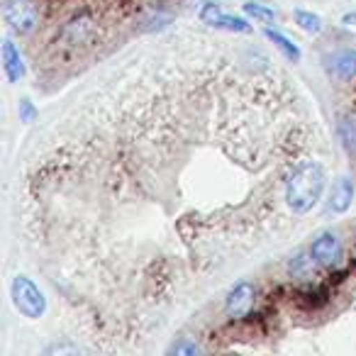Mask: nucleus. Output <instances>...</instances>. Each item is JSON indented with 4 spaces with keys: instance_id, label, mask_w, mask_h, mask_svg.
<instances>
[{
    "instance_id": "obj_1",
    "label": "nucleus",
    "mask_w": 356,
    "mask_h": 356,
    "mask_svg": "<svg viewBox=\"0 0 356 356\" xmlns=\"http://www.w3.org/2000/svg\"><path fill=\"white\" fill-rule=\"evenodd\" d=\"M325 191V171L320 163L305 161L293 171L286 186V200L293 213H307L317 205Z\"/></svg>"
},
{
    "instance_id": "obj_2",
    "label": "nucleus",
    "mask_w": 356,
    "mask_h": 356,
    "mask_svg": "<svg viewBox=\"0 0 356 356\" xmlns=\"http://www.w3.org/2000/svg\"><path fill=\"white\" fill-rule=\"evenodd\" d=\"M3 15L17 35H32L40 27L42 10L37 0H3Z\"/></svg>"
},
{
    "instance_id": "obj_3",
    "label": "nucleus",
    "mask_w": 356,
    "mask_h": 356,
    "mask_svg": "<svg viewBox=\"0 0 356 356\" xmlns=\"http://www.w3.org/2000/svg\"><path fill=\"white\" fill-rule=\"evenodd\" d=\"M10 296H13V305H15L25 317L37 320V317L44 315V310H47L44 293H42L27 276H15V278H13Z\"/></svg>"
},
{
    "instance_id": "obj_4",
    "label": "nucleus",
    "mask_w": 356,
    "mask_h": 356,
    "mask_svg": "<svg viewBox=\"0 0 356 356\" xmlns=\"http://www.w3.org/2000/svg\"><path fill=\"white\" fill-rule=\"evenodd\" d=\"M312 257L317 259V264L325 268H334L337 264L341 261V254H344V249H341V239L337 237L334 232H322L320 237L312 242L310 247Z\"/></svg>"
},
{
    "instance_id": "obj_5",
    "label": "nucleus",
    "mask_w": 356,
    "mask_h": 356,
    "mask_svg": "<svg viewBox=\"0 0 356 356\" xmlns=\"http://www.w3.org/2000/svg\"><path fill=\"white\" fill-rule=\"evenodd\" d=\"M325 69L337 81L356 79V51L354 49H337L325 56Z\"/></svg>"
},
{
    "instance_id": "obj_6",
    "label": "nucleus",
    "mask_w": 356,
    "mask_h": 356,
    "mask_svg": "<svg viewBox=\"0 0 356 356\" xmlns=\"http://www.w3.org/2000/svg\"><path fill=\"white\" fill-rule=\"evenodd\" d=\"M254 305V286L252 283H237V286L229 291L227 300H225V312H227L232 320L249 315Z\"/></svg>"
},
{
    "instance_id": "obj_7",
    "label": "nucleus",
    "mask_w": 356,
    "mask_h": 356,
    "mask_svg": "<svg viewBox=\"0 0 356 356\" xmlns=\"http://www.w3.org/2000/svg\"><path fill=\"white\" fill-rule=\"evenodd\" d=\"M200 17H203V22H208V25H213V27H220V30H229V32H249L252 30L247 20L227 15V13L220 10V6H213V3L203 8Z\"/></svg>"
},
{
    "instance_id": "obj_8",
    "label": "nucleus",
    "mask_w": 356,
    "mask_h": 356,
    "mask_svg": "<svg viewBox=\"0 0 356 356\" xmlns=\"http://www.w3.org/2000/svg\"><path fill=\"white\" fill-rule=\"evenodd\" d=\"M354 203V184L349 178H339L334 186H332L330 200H327V208L332 213H346Z\"/></svg>"
},
{
    "instance_id": "obj_9",
    "label": "nucleus",
    "mask_w": 356,
    "mask_h": 356,
    "mask_svg": "<svg viewBox=\"0 0 356 356\" xmlns=\"http://www.w3.org/2000/svg\"><path fill=\"white\" fill-rule=\"evenodd\" d=\"M3 69H6V76L10 83H17V81L25 76V61H22V54L10 40L3 42Z\"/></svg>"
},
{
    "instance_id": "obj_10",
    "label": "nucleus",
    "mask_w": 356,
    "mask_h": 356,
    "mask_svg": "<svg viewBox=\"0 0 356 356\" xmlns=\"http://www.w3.org/2000/svg\"><path fill=\"white\" fill-rule=\"evenodd\" d=\"M93 30H95V22L90 20L88 15H83V17H79V20L69 22V25L61 30V40H64L69 47L83 44V42L93 35Z\"/></svg>"
},
{
    "instance_id": "obj_11",
    "label": "nucleus",
    "mask_w": 356,
    "mask_h": 356,
    "mask_svg": "<svg viewBox=\"0 0 356 356\" xmlns=\"http://www.w3.org/2000/svg\"><path fill=\"white\" fill-rule=\"evenodd\" d=\"M337 132H339L341 147L346 149V154L356 156V113L341 115L339 124H337Z\"/></svg>"
},
{
    "instance_id": "obj_12",
    "label": "nucleus",
    "mask_w": 356,
    "mask_h": 356,
    "mask_svg": "<svg viewBox=\"0 0 356 356\" xmlns=\"http://www.w3.org/2000/svg\"><path fill=\"white\" fill-rule=\"evenodd\" d=\"M315 266H317V259L312 257V252H307V254H300V257L293 259V261H291V273L296 278L307 281V278L315 276Z\"/></svg>"
},
{
    "instance_id": "obj_13",
    "label": "nucleus",
    "mask_w": 356,
    "mask_h": 356,
    "mask_svg": "<svg viewBox=\"0 0 356 356\" xmlns=\"http://www.w3.org/2000/svg\"><path fill=\"white\" fill-rule=\"evenodd\" d=\"M266 37L283 51V56H286L288 61H293V64H298V61H300V49H298V47L293 44L286 35H281V32H276V30H266Z\"/></svg>"
},
{
    "instance_id": "obj_14",
    "label": "nucleus",
    "mask_w": 356,
    "mask_h": 356,
    "mask_svg": "<svg viewBox=\"0 0 356 356\" xmlns=\"http://www.w3.org/2000/svg\"><path fill=\"white\" fill-rule=\"evenodd\" d=\"M296 22L300 25L302 32H307V35H320V32H322V20L317 15H312V13H307V10H298L296 13Z\"/></svg>"
},
{
    "instance_id": "obj_15",
    "label": "nucleus",
    "mask_w": 356,
    "mask_h": 356,
    "mask_svg": "<svg viewBox=\"0 0 356 356\" xmlns=\"http://www.w3.org/2000/svg\"><path fill=\"white\" fill-rule=\"evenodd\" d=\"M244 13H247L249 17H257V20H266V22L276 17V13H273L271 8L261 6V3H247V6H244Z\"/></svg>"
},
{
    "instance_id": "obj_16",
    "label": "nucleus",
    "mask_w": 356,
    "mask_h": 356,
    "mask_svg": "<svg viewBox=\"0 0 356 356\" xmlns=\"http://www.w3.org/2000/svg\"><path fill=\"white\" fill-rule=\"evenodd\" d=\"M171 354H198V344H193V341H188V339H181L178 344H173L171 349Z\"/></svg>"
},
{
    "instance_id": "obj_17",
    "label": "nucleus",
    "mask_w": 356,
    "mask_h": 356,
    "mask_svg": "<svg viewBox=\"0 0 356 356\" xmlns=\"http://www.w3.org/2000/svg\"><path fill=\"white\" fill-rule=\"evenodd\" d=\"M20 118H22V122H32V120H35V108H32L30 100H22L20 103Z\"/></svg>"
}]
</instances>
